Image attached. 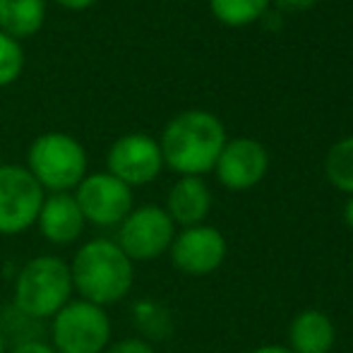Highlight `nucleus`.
<instances>
[{
	"mask_svg": "<svg viewBox=\"0 0 353 353\" xmlns=\"http://www.w3.org/2000/svg\"><path fill=\"white\" fill-rule=\"evenodd\" d=\"M68 265L74 293L99 307L121 303L135 283V262L111 238L87 241Z\"/></svg>",
	"mask_w": 353,
	"mask_h": 353,
	"instance_id": "nucleus-1",
	"label": "nucleus"
},
{
	"mask_svg": "<svg viewBox=\"0 0 353 353\" xmlns=\"http://www.w3.org/2000/svg\"><path fill=\"white\" fill-rule=\"evenodd\" d=\"M221 121L207 111H185L176 116L161 132L163 166L181 176H205L214 171L216 159L226 144Z\"/></svg>",
	"mask_w": 353,
	"mask_h": 353,
	"instance_id": "nucleus-2",
	"label": "nucleus"
},
{
	"mask_svg": "<svg viewBox=\"0 0 353 353\" xmlns=\"http://www.w3.org/2000/svg\"><path fill=\"white\" fill-rule=\"evenodd\" d=\"M70 265L56 255H39L24 262L12 283V305L43 322L72 301Z\"/></svg>",
	"mask_w": 353,
	"mask_h": 353,
	"instance_id": "nucleus-3",
	"label": "nucleus"
},
{
	"mask_svg": "<svg viewBox=\"0 0 353 353\" xmlns=\"http://www.w3.org/2000/svg\"><path fill=\"white\" fill-rule=\"evenodd\" d=\"M89 159L79 140L65 132H43L29 144L27 171L43 192H72L87 176Z\"/></svg>",
	"mask_w": 353,
	"mask_h": 353,
	"instance_id": "nucleus-4",
	"label": "nucleus"
},
{
	"mask_svg": "<svg viewBox=\"0 0 353 353\" xmlns=\"http://www.w3.org/2000/svg\"><path fill=\"white\" fill-rule=\"evenodd\" d=\"M56 353H103L111 346V317L106 307L70 301L51 317V341Z\"/></svg>",
	"mask_w": 353,
	"mask_h": 353,
	"instance_id": "nucleus-5",
	"label": "nucleus"
},
{
	"mask_svg": "<svg viewBox=\"0 0 353 353\" xmlns=\"http://www.w3.org/2000/svg\"><path fill=\"white\" fill-rule=\"evenodd\" d=\"M176 238V223L163 207L144 205L128 214L118 226V248L132 262H152L166 255Z\"/></svg>",
	"mask_w": 353,
	"mask_h": 353,
	"instance_id": "nucleus-6",
	"label": "nucleus"
},
{
	"mask_svg": "<svg viewBox=\"0 0 353 353\" xmlns=\"http://www.w3.org/2000/svg\"><path fill=\"white\" fill-rule=\"evenodd\" d=\"M43 188L17 163L0 166V236H17L37 226L43 205Z\"/></svg>",
	"mask_w": 353,
	"mask_h": 353,
	"instance_id": "nucleus-7",
	"label": "nucleus"
},
{
	"mask_svg": "<svg viewBox=\"0 0 353 353\" xmlns=\"http://www.w3.org/2000/svg\"><path fill=\"white\" fill-rule=\"evenodd\" d=\"M72 195L77 200L84 221L101 228L121 226L123 219L135 210L132 188H128L108 171L87 173L84 181L74 188Z\"/></svg>",
	"mask_w": 353,
	"mask_h": 353,
	"instance_id": "nucleus-8",
	"label": "nucleus"
},
{
	"mask_svg": "<svg viewBox=\"0 0 353 353\" xmlns=\"http://www.w3.org/2000/svg\"><path fill=\"white\" fill-rule=\"evenodd\" d=\"M106 168L128 188L147 185V183L157 181L163 168L161 147L154 137L142 135V132L123 135L108 149Z\"/></svg>",
	"mask_w": 353,
	"mask_h": 353,
	"instance_id": "nucleus-9",
	"label": "nucleus"
},
{
	"mask_svg": "<svg viewBox=\"0 0 353 353\" xmlns=\"http://www.w3.org/2000/svg\"><path fill=\"white\" fill-rule=\"evenodd\" d=\"M171 262L188 276H207L216 272L226 260V238L221 231L207 223L183 228L176 233L168 248Z\"/></svg>",
	"mask_w": 353,
	"mask_h": 353,
	"instance_id": "nucleus-10",
	"label": "nucleus"
},
{
	"mask_svg": "<svg viewBox=\"0 0 353 353\" xmlns=\"http://www.w3.org/2000/svg\"><path fill=\"white\" fill-rule=\"evenodd\" d=\"M270 168L267 149L257 140L250 137H238L223 144L221 154L216 159V178L228 190H250L265 178Z\"/></svg>",
	"mask_w": 353,
	"mask_h": 353,
	"instance_id": "nucleus-11",
	"label": "nucleus"
},
{
	"mask_svg": "<svg viewBox=\"0 0 353 353\" xmlns=\"http://www.w3.org/2000/svg\"><path fill=\"white\" fill-rule=\"evenodd\" d=\"M37 226L41 236L53 245H72L84 233V221L72 192H51L43 197Z\"/></svg>",
	"mask_w": 353,
	"mask_h": 353,
	"instance_id": "nucleus-12",
	"label": "nucleus"
},
{
	"mask_svg": "<svg viewBox=\"0 0 353 353\" xmlns=\"http://www.w3.org/2000/svg\"><path fill=\"white\" fill-rule=\"evenodd\" d=\"M166 214L176 226L190 228L205 223L212 210V192L207 183L197 176H181V181L173 183L166 197Z\"/></svg>",
	"mask_w": 353,
	"mask_h": 353,
	"instance_id": "nucleus-13",
	"label": "nucleus"
},
{
	"mask_svg": "<svg viewBox=\"0 0 353 353\" xmlns=\"http://www.w3.org/2000/svg\"><path fill=\"white\" fill-rule=\"evenodd\" d=\"M288 341L293 353H330L336 344V327L327 312L307 307L293 317Z\"/></svg>",
	"mask_w": 353,
	"mask_h": 353,
	"instance_id": "nucleus-14",
	"label": "nucleus"
},
{
	"mask_svg": "<svg viewBox=\"0 0 353 353\" xmlns=\"http://www.w3.org/2000/svg\"><path fill=\"white\" fill-rule=\"evenodd\" d=\"M46 22V0H0V32L29 39Z\"/></svg>",
	"mask_w": 353,
	"mask_h": 353,
	"instance_id": "nucleus-15",
	"label": "nucleus"
},
{
	"mask_svg": "<svg viewBox=\"0 0 353 353\" xmlns=\"http://www.w3.org/2000/svg\"><path fill=\"white\" fill-rule=\"evenodd\" d=\"M132 325L142 332L140 339H166L173 330V320L168 307H163L157 301H137L132 305Z\"/></svg>",
	"mask_w": 353,
	"mask_h": 353,
	"instance_id": "nucleus-16",
	"label": "nucleus"
},
{
	"mask_svg": "<svg viewBox=\"0 0 353 353\" xmlns=\"http://www.w3.org/2000/svg\"><path fill=\"white\" fill-rule=\"evenodd\" d=\"M212 14L226 27H245L267 14L270 0H210Z\"/></svg>",
	"mask_w": 353,
	"mask_h": 353,
	"instance_id": "nucleus-17",
	"label": "nucleus"
},
{
	"mask_svg": "<svg viewBox=\"0 0 353 353\" xmlns=\"http://www.w3.org/2000/svg\"><path fill=\"white\" fill-rule=\"evenodd\" d=\"M325 171L332 185L353 195V137H344L330 149L325 159Z\"/></svg>",
	"mask_w": 353,
	"mask_h": 353,
	"instance_id": "nucleus-18",
	"label": "nucleus"
},
{
	"mask_svg": "<svg viewBox=\"0 0 353 353\" xmlns=\"http://www.w3.org/2000/svg\"><path fill=\"white\" fill-rule=\"evenodd\" d=\"M0 332H3L8 346H17L24 341L41 339V322L34 317L24 315L22 310H17L14 305L0 310Z\"/></svg>",
	"mask_w": 353,
	"mask_h": 353,
	"instance_id": "nucleus-19",
	"label": "nucleus"
},
{
	"mask_svg": "<svg viewBox=\"0 0 353 353\" xmlns=\"http://www.w3.org/2000/svg\"><path fill=\"white\" fill-rule=\"evenodd\" d=\"M24 70V51L17 39L0 32V87L17 82Z\"/></svg>",
	"mask_w": 353,
	"mask_h": 353,
	"instance_id": "nucleus-20",
	"label": "nucleus"
},
{
	"mask_svg": "<svg viewBox=\"0 0 353 353\" xmlns=\"http://www.w3.org/2000/svg\"><path fill=\"white\" fill-rule=\"evenodd\" d=\"M103 353H157L152 349L149 341L140 339V336H128V339H121L116 344H111Z\"/></svg>",
	"mask_w": 353,
	"mask_h": 353,
	"instance_id": "nucleus-21",
	"label": "nucleus"
},
{
	"mask_svg": "<svg viewBox=\"0 0 353 353\" xmlns=\"http://www.w3.org/2000/svg\"><path fill=\"white\" fill-rule=\"evenodd\" d=\"M8 353H56V349H53L48 341L34 339V341H24V344L12 346V349H10Z\"/></svg>",
	"mask_w": 353,
	"mask_h": 353,
	"instance_id": "nucleus-22",
	"label": "nucleus"
},
{
	"mask_svg": "<svg viewBox=\"0 0 353 353\" xmlns=\"http://www.w3.org/2000/svg\"><path fill=\"white\" fill-rule=\"evenodd\" d=\"M281 10H288V12H301V10H310L317 0H274Z\"/></svg>",
	"mask_w": 353,
	"mask_h": 353,
	"instance_id": "nucleus-23",
	"label": "nucleus"
},
{
	"mask_svg": "<svg viewBox=\"0 0 353 353\" xmlns=\"http://www.w3.org/2000/svg\"><path fill=\"white\" fill-rule=\"evenodd\" d=\"M53 3H58L65 10H87V8H92L97 0H53Z\"/></svg>",
	"mask_w": 353,
	"mask_h": 353,
	"instance_id": "nucleus-24",
	"label": "nucleus"
},
{
	"mask_svg": "<svg viewBox=\"0 0 353 353\" xmlns=\"http://www.w3.org/2000/svg\"><path fill=\"white\" fill-rule=\"evenodd\" d=\"M250 353H293V351L286 349V346H279V344H270V346H260V349H255Z\"/></svg>",
	"mask_w": 353,
	"mask_h": 353,
	"instance_id": "nucleus-25",
	"label": "nucleus"
},
{
	"mask_svg": "<svg viewBox=\"0 0 353 353\" xmlns=\"http://www.w3.org/2000/svg\"><path fill=\"white\" fill-rule=\"evenodd\" d=\"M344 221L353 231V195L349 197V202H346V207H344Z\"/></svg>",
	"mask_w": 353,
	"mask_h": 353,
	"instance_id": "nucleus-26",
	"label": "nucleus"
},
{
	"mask_svg": "<svg viewBox=\"0 0 353 353\" xmlns=\"http://www.w3.org/2000/svg\"><path fill=\"white\" fill-rule=\"evenodd\" d=\"M0 353H8V341H5L3 332H0Z\"/></svg>",
	"mask_w": 353,
	"mask_h": 353,
	"instance_id": "nucleus-27",
	"label": "nucleus"
}]
</instances>
